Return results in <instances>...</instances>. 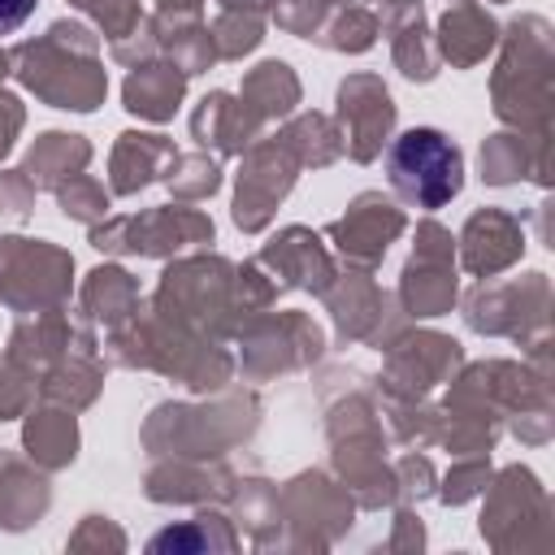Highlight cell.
Here are the masks:
<instances>
[{"label":"cell","mask_w":555,"mask_h":555,"mask_svg":"<svg viewBox=\"0 0 555 555\" xmlns=\"http://www.w3.org/2000/svg\"><path fill=\"white\" fill-rule=\"evenodd\" d=\"M386 173H390V186L408 204H416V208H442L464 186V156H460V147L442 130L412 126V130H403L390 143Z\"/></svg>","instance_id":"1"},{"label":"cell","mask_w":555,"mask_h":555,"mask_svg":"<svg viewBox=\"0 0 555 555\" xmlns=\"http://www.w3.org/2000/svg\"><path fill=\"white\" fill-rule=\"evenodd\" d=\"M35 13V0H0V35H13Z\"/></svg>","instance_id":"2"}]
</instances>
